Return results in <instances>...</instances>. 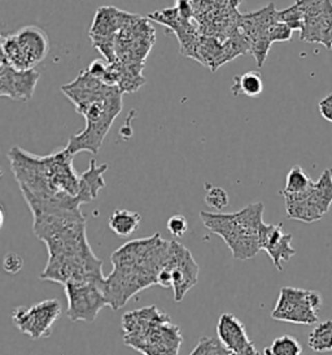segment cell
<instances>
[{"instance_id": "6da1fadb", "label": "cell", "mask_w": 332, "mask_h": 355, "mask_svg": "<svg viewBox=\"0 0 332 355\" xmlns=\"http://www.w3.org/2000/svg\"><path fill=\"white\" fill-rule=\"evenodd\" d=\"M265 206L257 202L234 212H207L201 211L200 218L207 230L222 237L238 261L255 258L261 249V230L264 228Z\"/></svg>"}, {"instance_id": "7a4b0ae2", "label": "cell", "mask_w": 332, "mask_h": 355, "mask_svg": "<svg viewBox=\"0 0 332 355\" xmlns=\"http://www.w3.org/2000/svg\"><path fill=\"white\" fill-rule=\"evenodd\" d=\"M124 344L145 355H178L182 345L179 328L169 315L155 306L136 310L122 318Z\"/></svg>"}, {"instance_id": "3957f363", "label": "cell", "mask_w": 332, "mask_h": 355, "mask_svg": "<svg viewBox=\"0 0 332 355\" xmlns=\"http://www.w3.org/2000/svg\"><path fill=\"white\" fill-rule=\"evenodd\" d=\"M122 95L124 93L117 86H111L83 111L81 115L86 120L84 129L78 135L71 137L65 146L71 155L74 157L81 151H87L93 155L99 153L104 138L122 111Z\"/></svg>"}, {"instance_id": "277c9868", "label": "cell", "mask_w": 332, "mask_h": 355, "mask_svg": "<svg viewBox=\"0 0 332 355\" xmlns=\"http://www.w3.org/2000/svg\"><path fill=\"white\" fill-rule=\"evenodd\" d=\"M50 51L47 34L38 26H25L1 40V60L19 71L34 69Z\"/></svg>"}, {"instance_id": "5b68a950", "label": "cell", "mask_w": 332, "mask_h": 355, "mask_svg": "<svg viewBox=\"0 0 332 355\" xmlns=\"http://www.w3.org/2000/svg\"><path fill=\"white\" fill-rule=\"evenodd\" d=\"M322 307L321 294L314 291L283 288L271 318L287 323L314 325Z\"/></svg>"}, {"instance_id": "8992f818", "label": "cell", "mask_w": 332, "mask_h": 355, "mask_svg": "<svg viewBox=\"0 0 332 355\" xmlns=\"http://www.w3.org/2000/svg\"><path fill=\"white\" fill-rule=\"evenodd\" d=\"M155 38V29L145 19L135 15L114 37L116 62L145 63Z\"/></svg>"}, {"instance_id": "52a82bcc", "label": "cell", "mask_w": 332, "mask_h": 355, "mask_svg": "<svg viewBox=\"0 0 332 355\" xmlns=\"http://www.w3.org/2000/svg\"><path fill=\"white\" fill-rule=\"evenodd\" d=\"M64 286L68 300L66 315L72 322L93 323L104 307L108 306L103 284L72 280Z\"/></svg>"}, {"instance_id": "ba28073f", "label": "cell", "mask_w": 332, "mask_h": 355, "mask_svg": "<svg viewBox=\"0 0 332 355\" xmlns=\"http://www.w3.org/2000/svg\"><path fill=\"white\" fill-rule=\"evenodd\" d=\"M62 313V306L57 300H46L31 307H17L12 311V322L16 328L33 340L47 338L52 332L53 324Z\"/></svg>"}, {"instance_id": "9c48e42d", "label": "cell", "mask_w": 332, "mask_h": 355, "mask_svg": "<svg viewBox=\"0 0 332 355\" xmlns=\"http://www.w3.org/2000/svg\"><path fill=\"white\" fill-rule=\"evenodd\" d=\"M164 267L169 268L173 276L174 301L182 302L187 293L197 284L199 266L196 261L182 243L170 241V251Z\"/></svg>"}, {"instance_id": "30bf717a", "label": "cell", "mask_w": 332, "mask_h": 355, "mask_svg": "<svg viewBox=\"0 0 332 355\" xmlns=\"http://www.w3.org/2000/svg\"><path fill=\"white\" fill-rule=\"evenodd\" d=\"M41 73L35 69L19 71L4 60L0 64V95L12 101L28 102L34 95Z\"/></svg>"}, {"instance_id": "8fae6325", "label": "cell", "mask_w": 332, "mask_h": 355, "mask_svg": "<svg viewBox=\"0 0 332 355\" xmlns=\"http://www.w3.org/2000/svg\"><path fill=\"white\" fill-rule=\"evenodd\" d=\"M111 86L112 85L105 84L102 80L93 77L87 69H84L73 83L62 86V92L75 105L77 112L82 114L89 105L99 96H102Z\"/></svg>"}, {"instance_id": "7c38bea8", "label": "cell", "mask_w": 332, "mask_h": 355, "mask_svg": "<svg viewBox=\"0 0 332 355\" xmlns=\"http://www.w3.org/2000/svg\"><path fill=\"white\" fill-rule=\"evenodd\" d=\"M293 236L283 232L282 224H265L261 230V249L266 251L278 271H283L282 263L290 261L296 250L292 248Z\"/></svg>"}, {"instance_id": "4fadbf2b", "label": "cell", "mask_w": 332, "mask_h": 355, "mask_svg": "<svg viewBox=\"0 0 332 355\" xmlns=\"http://www.w3.org/2000/svg\"><path fill=\"white\" fill-rule=\"evenodd\" d=\"M219 343L232 354H239L252 346L244 324L232 313H222L217 324Z\"/></svg>"}, {"instance_id": "5bb4252c", "label": "cell", "mask_w": 332, "mask_h": 355, "mask_svg": "<svg viewBox=\"0 0 332 355\" xmlns=\"http://www.w3.org/2000/svg\"><path fill=\"white\" fill-rule=\"evenodd\" d=\"M135 15L121 11L116 7H102L96 11L90 37L95 38H114L116 34L126 26Z\"/></svg>"}, {"instance_id": "9a60e30c", "label": "cell", "mask_w": 332, "mask_h": 355, "mask_svg": "<svg viewBox=\"0 0 332 355\" xmlns=\"http://www.w3.org/2000/svg\"><path fill=\"white\" fill-rule=\"evenodd\" d=\"M108 171V164L98 166L95 159L90 162V167L80 175V190L77 198L80 203H91L98 198L99 191L105 187L104 173Z\"/></svg>"}, {"instance_id": "2e32d148", "label": "cell", "mask_w": 332, "mask_h": 355, "mask_svg": "<svg viewBox=\"0 0 332 355\" xmlns=\"http://www.w3.org/2000/svg\"><path fill=\"white\" fill-rule=\"evenodd\" d=\"M331 172L332 169H326L322 173L321 178L317 182H314L308 196L311 205L320 209L323 215L329 212L332 203Z\"/></svg>"}, {"instance_id": "e0dca14e", "label": "cell", "mask_w": 332, "mask_h": 355, "mask_svg": "<svg viewBox=\"0 0 332 355\" xmlns=\"http://www.w3.org/2000/svg\"><path fill=\"white\" fill-rule=\"evenodd\" d=\"M142 218L138 212L129 209H116L109 216V228L118 237H127L140 227Z\"/></svg>"}, {"instance_id": "ac0fdd59", "label": "cell", "mask_w": 332, "mask_h": 355, "mask_svg": "<svg viewBox=\"0 0 332 355\" xmlns=\"http://www.w3.org/2000/svg\"><path fill=\"white\" fill-rule=\"evenodd\" d=\"M231 92L234 96L246 95L249 98H255L262 94L264 83L259 72H247L234 77V83L231 86Z\"/></svg>"}, {"instance_id": "d6986e66", "label": "cell", "mask_w": 332, "mask_h": 355, "mask_svg": "<svg viewBox=\"0 0 332 355\" xmlns=\"http://www.w3.org/2000/svg\"><path fill=\"white\" fill-rule=\"evenodd\" d=\"M308 345L313 352H332V320L318 324L309 334Z\"/></svg>"}, {"instance_id": "ffe728a7", "label": "cell", "mask_w": 332, "mask_h": 355, "mask_svg": "<svg viewBox=\"0 0 332 355\" xmlns=\"http://www.w3.org/2000/svg\"><path fill=\"white\" fill-rule=\"evenodd\" d=\"M313 185H314V182L305 173V171L300 166H295V167H292L287 175L286 188L283 189L280 193H287V194L305 193L311 189Z\"/></svg>"}, {"instance_id": "44dd1931", "label": "cell", "mask_w": 332, "mask_h": 355, "mask_svg": "<svg viewBox=\"0 0 332 355\" xmlns=\"http://www.w3.org/2000/svg\"><path fill=\"white\" fill-rule=\"evenodd\" d=\"M265 355H301L302 346L300 343L292 336H282L273 341L269 347L264 350Z\"/></svg>"}, {"instance_id": "7402d4cb", "label": "cell", "mask_w": 332, "mask_h": 355, "mask_svg": "<svg viewBox=\"0 0 332 355\" xmlns=\"http://www.w3.org/2000/svg\"><path fill=\"white\" fill-rule=\"evenodd\" d=\"M278 20L286 25H288L292 31H302L304 22H305V15L300 8V6L295 1L293 6L288 8L278 11Z\"/></svg>"}, {"instance_id": "603a6c76", "label": "cell", "mask_w": 332, "mask_h": 355, "mask_svg": "<svg viewBox=\"0 0 332 355\" xmlns=\"http://www.w3.org/2000/svg\"><path fill=\"white\" fill-rule=\"evenodd\" d=\"M205 203L210 209L216 211H223L230 203L228 191L225 189L214 187L210 184H205Z\"/></svg>"}, {"instance_id": "cb8c5ba5", "label": "cell", "mask_w": 332, "mask_h": 355, "mask_svg": "<svg viewBox=\"0 0 332 355\" xmlns=\"http://www.w3.org/2000/svg\"><path fill=\"white\" fill-rule=\"evenodd\" d=\"M230 352L219 343V340L212 337L200 338L199 344L191 352L190 355H228Z\"/></svg>"}, {"instance_id": "d4e9b609", "label": "cell", "mask_w": 332, "mask_h": 355, "mask_svg": "<svg viewBox=\"0 0 332 355\" xmlns=\"http://www.w3.org/2000/svg\"><path fill=\"white\" fill-rule=\"evenodd\" d=\"M292 29L283 22H275L268 29V37L271 42H286L292 38Z\"/></svg>"}, {"instance_id": "484cf974", "label": "cell", "mask_w": 332, "mask_h": 355, "mask_svg": "<svg viewBox=\"0 0 332 355\" xmlns=\"http://www.w3.org/2000/svg\"><path fill=\"white\" fill-rule=\"evenodd\" d=\"M166 227L174 237H183L188 230V221L183 215H174L167 220Z\"/></svg>"}, {"instance_id": "4316f807", "label": "cell", "mask_w": 332, "mask_h": 355, "mask_svg": "<svg viewBox=\"0 0 332 355\" xmlns=\"http://www.w3.org/2000/svg\"><path fill=\"white\" fill-rule=\"evenodd\" d=\"M22 266H24V259L21 258L20 255L15 254V252H8L6 257H4V261H3V267H4V271L10 275H16L22 270Z\"/></svg>"}, {"instance_id": "83f0119b", "label": "cell", "mask_w": 332, "mask_h": 355, "mask_svg": "<svg viewBox=\"0 0 332 355\" xmlns=\"http://www.w3.org/2000/svg\"><path fill=\"white\" fill-rule=\"evenodd\" d=\"M320 112L323 119L332 123V94L324 96L320 102Z\"/></svg>"}, {"instance_id": "f1b7e54d", "label": "cell", "mask_w": 332, "mask_h": 355, "mask_svg": "<svg viewBox=\"0 0 332 355\" xmlns=\"http://www.w3.org/2000/svg\"><path fill=\"white\" fill-rule=\"evenodd\" d=\"M232 354V353H231ZM232 355H259V352L256 350V347H255V345H252V346H249L248 349H246L244 352H241V353H239V354H232Z\"/></svg>"}, {"instance_id": "f546056e", "label": "cell", "mask_w": 332, "mask_h": 355, "mask_svg": "<svg viewBox=\"0 0 332 355\" xmlns=\"http://www.w3.org/2000/svg\"><path fill=\"white\" fill-rule=\"evenodd\" d=\"M331 178H332V172H331Z\"/></svg>"}, {"instance_id": "4dcf8cb0", "label": "cell", "mask_w": 332, "mask_h": 355, "mask_svg": "<svg viewBox=\"0 0 332 355\" xmlns=\"http://www.w3.org/2000/svg\"><path fill=\"white\" fill-rule=\"evenodd\" d=\"M331 50H332V49H331Z\"/></svg>"}]
</instances>
